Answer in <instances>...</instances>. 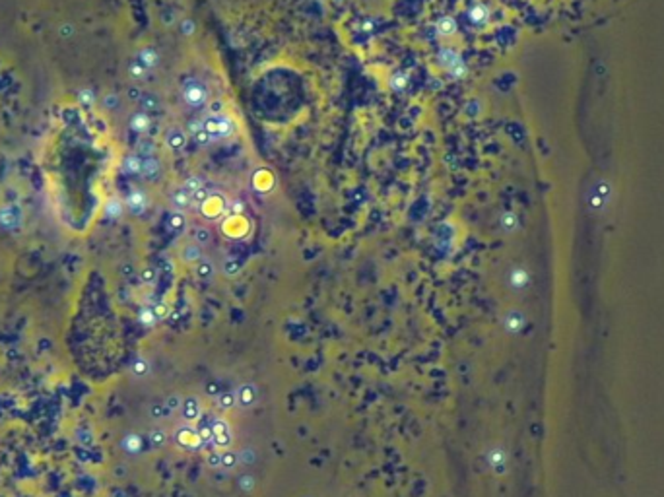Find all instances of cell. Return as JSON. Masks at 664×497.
<instances>
[{
  "label": "cell",
  "mask_w": 664,
  "mask_h": 497,
  "mask_svg": "<svg viewBox=\"0 0 664 497\" xmlns=\"http://www.w3.org/2000/svg\"><path fill=\"white\" fill-rule=\"evenodd\" d=\"M202 124H204V130H206L212 140H226L229 138L231 134L235 132V122L231 117L228 115H219V113H212L202 119Z\"/></svg>",
  "instance_id": "1"
},
{
  "label": "cell",
  "mask_w": 664,
  "mask_h": 497,
  "mask_svg": "<svg viewBox=\"0 0 664 497\" xmlns=\"http://www.w3.org/2000/svg\"><path fill=\"white\" fill-rule=\"evenodd\" d=\"M152 309H153V315H155V319L157 320L167 319V315H169V309H167L165 303H157V305H153Z\"/></svg>",
  "instance_id": "41"
},
{
  "label": "cell",
  "mask_w": 664,
  "mask_h": 497,
  "mask_svg": "<svg viewBox=\"0 0 664 497\" xmlns=\"http://www.w3.org/2000/svg\"><path fill=\"white\" fill-rule=\"evenodd\" d=\"M206 464L210 466V468H214V470H218V468H222V451H210V453L206 454Z\"/></svg>",
  "instance_id": "36"
},
{
  "label": "cell",
  "mask_w": 664,
  "mask_h": 497,
  "mask_svg": "<svg viewBox=\"0 0 664 497\" xmlns=\"http://www.w3.org/2000/svg\"><path fill=\"white\" fill-rule=\"evenodd\" d=\"M165 142H167V146L171 148V150H183L186 146V134H185V130L183 128H179V126H171L167 132H165Z\"/></svg>",
  "instance_id": "8"
},
{
  "label": "cell",
  "mask_w": 664,
  "mask_h": 497,
  "mask_svg": "<svg viewBox=\"0 0 664 497\" xmlns=\"http://www.w3.org/2000/svg\"><path fill=\"white\" fill-rule=\"evenodd\" d=\"M138 62H140L144 68L150 70V68L157 67V62H160V55L153 51L152 47H146V49H142L140 53H138Z\"/></svg>",
  "instance_id": "19"
},
{
  "label": "cell",
  "mask_w": 664,
  "mask_h": 497,
  "mask_svg": "<svg viewBox=\"0 0 664 497\" xmlns=\"http://www.w3.org/2000/svg\"><path fill=\"white\" fill-rule=\"evenodd\" d=\"M188 132L193 134L196 142L202 144V146H206V144L214 142V140H212V136H210V134L204 130V124H202V121H198V119H195V121L188 122Z\"/></svg>",
  "instance_id": "13"
},
{
  "label": "cell",
  "mask_w": 664,
  "mask_h": 497,
  "mask_svg": "<svg viewBox=\"0 0 664 497\" xmlns=\"http://www.w3.org/2000/svg\"><path fill=\"white\" fill-rule=\"evenodd\" d=\"M196 276H198V280H202V282H210V280H214V276H216V264L210 260V258H200L198 262H196Z\"/></svg>",
  "instance_id": "12"
},
{
  "label": "cell",
  "mask_w": 664,
  "mask_h": 497,
  "mask_svg": "<svg viewBox=\"0 0 664 497\" xmlns=\"http://www.w3.org/2000/svg\"><path fill=\"white\" fill-rule=\"evenodd\" d=\"M127 206L132 214H142V212L148 208V198L146 194L140 192V190H132L131 194L127 196Z\"/></svg>",
  "instance_id": "11"
},
{
  "label": "cell",
  "mask_w": 664,
  "mask_h": 497,
  "mask_svg": "<svg viewBox=\"0 0 664 497\" xmlns=\"http://www.w3.org/2000/svg\"><path fill=\"white\" fill-rule=\"evenodd\" d=\"M524 322H526V319H524L523 313L517 311V309H513L505 315V319H503V326H505V330H509L511 334H517V332L523 330Z\"/></svg>",
  "instance_id": "9"
},
{
  "label": "cell",
  "mask_w": 664,
  "mask_h": 497,
  "mask_svg": "<svg viewBox=\"0 0 664 497\" xmlns=\"http://www.w3.org/2000/svg\"><path fill=\"white\" fill-rule=\"evenodd\" d=\"M210 100V89L204 86V82L200 80H188L183 86V101L188 107L193 109H200L204 107Z\"/></svg>",
  "instance_id": "2"
},
{
  "label": "cell",
  "mask_w": 664,
  "mask_h": 497,
  "mask_svg": "<svg viewBox=\"0 0 664 497\" xmlns=\"http://www.w3.org/2000/svg\"><path fill=\"white\" fill-rule=\"evenodd\" d=\"M237 487H239L243 493H250V491L257 487V478H255L252 474H249V472H245V474L239 476V480H237Z\"/></svg>",
  "instance_id": "27"
},
{
  "label": "cell",
  "mask_w": 664,
  "mask_h": 497,
  "mask_svg": "<svg viewBox=\"0 0 664 497\" xmlns=\"http://www.w3.org/2000/svg\"><path fill=\"white\" fill-rule=\"evenodd\" d=\"M208 198V190H206V187H200L198 190H195L193 192V202L195 204H204V200Z\"/></svg>",
  "instance_id": "42"
},
{
  "label": "cell",
  "mask_w": 664,
  "mask_h": 497,
  "mask_svg": "<svg viewBox=\"0 0 664 497\" xmlns=\"http://www.w3.org/2000/svg\"><path fill=\"white\" fill-rule=\"evenodd\" d=\"M204 390H206V394H208V396H214V398H216V396H218V394H219V392L224 390V388H219L218 383H214V381H212V383H208L206 388H204Z\"/></svg>",
  "instance_id": "45"
},
{
  "label": "cell",
  "mask_w": 664,
  "mask_h": 497,
  "mask_svg": "<svg viewBox=\"0 0 664 497\" xmlns=\"http://www.w3.org/2000/svg\"><path fill=\"white\" fill-rule=\"evenodd\" d=\"M122 169L127 173H142V159L138 155H127L124 161H122Z\"/></svg>",
  "instance_id": "28"
},
{
  "label": "cell",
  "mask_w": 664,
  "mask_h": 497,
  "mask_svg": "<svg viewBox=\"0 0 664 497\" xmlns=\"http://www.w3.org/2000/svg\"><path fill=\"white\" fill-rule=\"evenodd\" d=\"M138 319H140V322L144 324V326H153V324L157 322L155 315H153V309H142Z\"/></svg>",
  "instance_id": "38"
},
{
  "label": "cell",
  "mask_w": 664,
  "mask_h": 497,
  "mask_svg": "<svg viewBox=\"0 0 664 497\" xmlns=\"http://www.w3.org/2000/svg\"><path fill=\"white\" fill-rule=\"evenodd\" d=\"M235 394H237V404H239L241 408L249 410L257 404L259 388H257V385H252V383H243V385L237 388Z\"/></svg>",
  "instance_id": "5"
},
{
  "label": "cell",
  "mask_w": 664,
  "mask_h": 497,
  "mask_svg": "<svg viewBox=\"0 0 664 497\" xmlns=\"http://www.w3.org/2000/svg\"><path fill=\"white\" fill-rule=\"evenodd\" d=\"M501 227H503V231L511 233L513 229L517 227V216L511 214V212L503 214V216H501Z\"/></svg>",
  "instance_id": "33"
},
{
  "label": "cell",
  "mask_w": 664,
  "mask_h": 497,
  "mask_svg": "<svg viewBox=\"0 0 664 497\" xmlns=\"http://www.w3.org/2000/svg\"><path fill=\"white\" fill-rule=\"evenodd\" d=\"M165 402V406H167V410L173 414V412H177V410H181V404H183V398L179 396V394H171V396H167L164 400Z\"/></svg>",
  "instance_id": "37"
},
{
  "label": "cell",
  "mask_w": 664,
  "mask_h": 497,
  "mask_svg": "<svg viewBox=\"0 0 664 497\" xmlns=\"http://www.w3.org/2000/svg\"><path fill=\"white\" fill-rule=\"evenodd\" d=\"M200 258H202V245H198L196 241L195 243L185 245V249H183V260H185L186 264H196Z\"/></svg>",
  "instance_id": "18"
},
{
  "label": "cell",
  "mask_w": 664,
  "mask_h": 497,
  "mask_svg": "<svg viewBox=\"0 0 664 497\" xmlns=\"http://www.w3.org/2000/svg\"><path fill=\"white\" fill-rule=\"evenodd\" d=\"M488 464L497 476L507 474V453L503 447H493L488 451Z\"/></svg>",
  "instance_id": "6"
},
{
  "label": "cell",
  "mask_w": 664,
  "mask_h": 497,
  "mask_svg": "<svg viewBox=\"0 0 664 497\" xmlns=\"http://www.w3.org/2000/svg\"><path fill=\"white\" fill-rule=\"evenodd\" d=\"M150 443H152L153 449L164 447L165 443H167V433H165L164 429H153L152 433H150Z\"/></svg>",
  "instance_id": "31"
},
{
  "label": "cell",
  "mask_w": 664,
  "mask_h": 497,
  "mask_svg": "<svg viewBox=\"0 0 664 497\" xmlns=\"http://www.w3.org/2000/svg\"><path fill=\"white\" fill-rule=\"evenodd\" d=\"M237 464H239V454L235 453V451H231V449H224L222 451V468L233 470Z\"/></svg>",
  "instance_id": "26"
},
{
  "label": "cell",
  "mask_w": 664,
  "mask_h": 497,
  "mask_svg": "<svg viewBox=\"0 0 664 497\" xmlns=\"http://www.w3.org/2000/svg\"><path fill=\"white\" fill-rule=\"evenodd\" d=\"M131 371L136 379H144V377L150 375L152 367H150V361H148V359H144V357H136L131 365Z\"/></svg>",
  "instance_id": "20"
},
{
  "label": "cell",
  "mask_w": 664,
  "mask_h": 497,
  "mask_svg": "<svg viewBox=\"0 0 664 497\" xmlns=\"http://www.w3.org/2000/svg\"><path fill=\"white\" fill-rule=\"evenodd\" d=\"M212 429H214V435H212V445L214 449L218 451H224V449H229L231 443H233V433H231V427L226 420L222 418H214L212 421Z\"/></svg>",
  "instance_id": "3"
},
{
  "label": "cell",
  "mask_w": 664,
  "mask_h": 497,
  "mask_svg": "<svg viewBox=\"0 0 664 497\" xmlns=\"http://www.w3.org/2000/svg\"><path fill=\"white\" fill-rule=\"evenodd\" d=\"M406 84H408V76H406L404 72H396V74H392L391 88L394 89V91H402V89L406 88Z\"/></svg>",
  "instance_id": "32"
},
{
  "label": "cell",
  "mask_w": 664,
  "mask_h": 497,
  "mask_svg": "<svg viewBox=\"0 0 664 497\" xmlns=\"http://www.w3.org/2000/svg\"><path fill=\"white\" fill-rule=\"evenodd\" d=\"M200 187H204V181H202V177H196V175L195 177H188L185 183H183V188H185L186 192H191V194H193L195 190H198Z\"/></svg>",
  "instance_id": "35"
},
{
  "label": "cell",
  "mask_w": 664,
  "mask_h": 497,
  "mask_svg": "<svg viewBox=\"0 0 664 497\" xmlns=\"http://www.w3.org/2000/svg\"><path fill=\"white\" fill-rule=\"evenodd\" d=\"M140 103H142V107H144L146 111L157 109V105H160V101H157V97H155L153 93H142Z\"/></svg>",
  "instance_id": "34"
},
{
  "label": "cell",
  "mask_w": 664,
  "mask_h": 497,
  "mask_svg": "<svg viewBox=\"0 0 664 497\" xmlns=\"http://www.w3.org/2000/svg\"><path fill=\"white\" fill-rule=\"evenodd\" d=\"M255 460H257V451L252 447H245L243 451H239V464L250 466V464H255Z\"/></svg>",
  "instance_id": "30"
},
{
  "label": "cell",
  "mask_w": 664,
  "mask_h": 497,
  "mask_svg": "<svg viewBox=\"0 0 664 497\" xmlns=\"http://www.w3.org/2000/svg\"><path fill=\"white\" fill-rule=\"evenodd\" d=\"M117 103H119V97H117V95H107V97H105V105H107V107H115Z\"/></svg>",
  "instance_id": "46"
},
{
  "label": "cell",
  "mask_w": 664,
  "mask_h": 497,
  "mask_svg": "<svg viewBox=\"0 0 664 497\" xmlns=\"http://www.w3.org/2000/svg\"><path fill=\"white\" fill-rule=\"evenodd\" d=\"M150 416H152V420H164L167 416H171V412L167 410L165 402H153L150 406Z\"/></svg>",
  "instance_id": "29"
},
{
  "label": "cell",
  "mask_w": 664,
  "mask_h": 497,
  "mask_svg": "<svg viewBox=\"0 0 664 497\" xmlns=\"http://www.w3.org/2000/svg\"><path fill=\"white\" fill-rule=\"evenodd\" d=\"M171 204H173V208L177 212L188 210V208H191V204H193V194H191V192H186L183 187L177 188V190H173V192H171Z\"/></svg>",
  "instance_id": "10"
},
{
  "label": "cell",
  "mask_w": 664,
  "mask_h": 497,
  "mask_svg": "<svg viewBox=\"0 0 664 497\" xmlns=\"http://www.w3.org/2000/svg\"><path fill=\"white\" fill-rule=\"evenodd\" d=\"M148 126H150V117L144 113V111H140V113H134L131 117V128L132 130H136V132H146L148 130Z\"/></svg>",
  "instance_id": "21"
},
{
  "label": "cell",
  "mask_w": 664,
  "mask_h": 497,
  "mask_svg": "<svg viewBox=\"0 0 664 497\" xmlns=\"http://www.w3.org/2000/svg\"><path fill=\"white\" fill-rule=\"evenodd\" d=\"M131 74L136 78V80H144V78L148 76V68H144L140 62H132V64H131Z\"/></svg>",
  "instance_id": "40"
},
{
  "label": "cell",
  "mask_w": 664,
  "mask_h": 497,
  "mask_svg": "<svg viewBox=\"0 0 664 497\" xmlns=\"http://www.w3.org/2000/svg\"><path fill=\"white\" fill-rule=\"evenodd\" d=\"M160 173H162V163H160L153 155L146 157V159H142V175H144V177L155 179Z\"/></svg>",
  "instance_id": "16"
},
{
  "label": "cell",
  "mask_w": 664,
  "mask_h": 497,
  "mask_svg": "<svg viewBox=\"0 0 664 497\" xmlns=\"http://www.w3.org/2000/svg\"><path fill=\"white\" fill-rule=\"evenodd\" d=\"M509 284H511L515 289H523L526 284H528V274L524 268H515L509 276Z\"/></svg>",
  "instance_id": "22"
},
{
  "label": "cell",
  "mask_w": 664,
  "mask_h": 497,
  "mask_svg": "<svg viewBox=\"0 0 664 497\" xmlns=\"http://www.w3.org/2000/svg\"><path fill=\"white\" fill-rule=\"evenodd\" d=\"M185 227H186L185 214L175 210L173 214H171V218H169V229H171L173 233H181V231H185Z\"/></svg>",
  "instance_id": "25"
},
{
  "label": "cell",
  "mask_w": 664,
  "mask_h": 497,
  "mask_svg": "<svg viewBox=\"0 0 664 497\" xmlns=\"http://www.w3.org/2000/svg\"><path fill=\"white\" fill-rule=\"evenodd\" d=\"M181 416L186 423H193V421H198L202 418V404L200 400L196 396H186L183 398V404H181Z\"/></svg>",
  "instance_id": "4"
},
{
  "label": "cell",
  "mask_w": 664,
  "mask_h": 497,
  "mask_svg": "<svg viewBox=\"0 0 664 497\" xmlns=\"http://www.w3.org/2000/svg\"><path fill=\"white\" fill-rule=\"evenodd\" d=\"M439 60H441V64H443L447 70H451V68H455V67H458V64L464 62L462 56L458 55L457 51H453V49H443V51L439 53Z\"/></svg>",
  "instance_id": "14"
},
{
  "label": "cell",
  "mask_w": 664,
  "mask_h": 497,
  "mask_svg": "<svg viewBox=\"0 0 664 497\" xmlns=\"http://www.w3.org/2000/svg\"><path fill=\"white\" fill-rule=\"evenodd\" d=\"M210 239H212V235H210V231H208V229H204V227H198V229L195 231V241L198 245H202V247H204V245L210 243Z\"/></svg>",
  "instance_id": "39"
},
{
  "label": "cell",
  "mask_w": 664,
  "mask_h": 497,
  "mask_svg": "<svg viewBox=\"0 0 664 497\" xmlns=\"http://www.w3.org/2000/svg\"><path fill=\"white\" fill-rule=\"evenodd\" d=\"M216 406L219 410H224V412L235 408L237 406V394L233 390H222L218 396H216Z\"/></svg>",
  "instance_id": "15"
},
{
  "label": "cell",
  "mask_w": 664,
  "mask_h": 497,
  "mask_svg": "<svg viewBox=\"0 0 664 497\" xmlns=\"http://www.w3.org/2000/svg\"><path fill=\"white\" fill-rule=\"evenodd\" d=\"M212 421H214V418H200V420L196 421V433H198V437H200V441H202V449H206V447H214L212 445V435H214V429H212Z\"/></svg>",
  "instance_id": "7"
},
{
  "label": "cell",
  "mask_w": 664,
  "mask_h": 497,
  "mask_svg": "<svg viewBox=\"0 0 664 497\" xmlns=\"http://www.w3.org/2000/svg\"><path fill=\"white\" fill-rule=\"evenodd\" d=\"M435 29H437V34H439V35H443V37H449V35H453L455 31H457V22H455L453 18H441V20L437 22Z\"/></svg>",
  "instance_id": "24"
},
{
  "label": "cell",
  "mask_w": 664,
  "mask_h": 497,
  "mask_svg": "<svg viewBox=\"0 0 664 497\" xmlns=\"http://www.w3.org/2000/svg\"><path fill=\"white\" fill-rule=\"evenodd\" d=\"M120 447L127 451L129 454H138L142 451V437L136 433H129L124 435V439L120 441Z\"/></svg>",
  "instance_id": "17"
},
{
  "label": "cell",
  "mask_w": 664,
  "mask_h": 497,
  "mask_svg": "<svg viewBox=\"0 0 664 497\" xmlns=\"http://www.w3.org/2000/svg\"><path fill=\"white\" fill-rule=\"evenodd\" d=\"M468 18H470V22H472V23H486V22H488V18H490V12H488V8H486V6H482V4H476V6H472V8H470Z\"/></svg>",
  "instance_id": "23"
},
{
  "label": "cell",
  "mask_w": 664,
  "mask_h": 497,
  "mask_svg": "<svg viewBox=\"0 0 664 497\" xmlns=\"http://www.w3.org/2000/svg\"><path fill=\"white\" fill-rule=\"evenodd\" d=\"M466 72H468V68H466V64L462 62V64H458V67H455V68H451L449 70V74L453 78H457V80H460V78H464L466 76Z\"/></svg>",
  "instance_id": "43"
},
{
  "label": "cell",
  "mask_w": 664,
  "mask_h": 497,
  "mask_svg": "<svg viewBox=\"0 0 664 497\" xmlns=\"http://www.w3.org/2000/svg\"><path fill=\"white\" fill-rule=\"evenodd\" d=\"M195 29H196V23L191 18H186V20L181 22V31H183V35H193Z\"/></svg>",
  "instance_id": "44"
}]
</instances>
